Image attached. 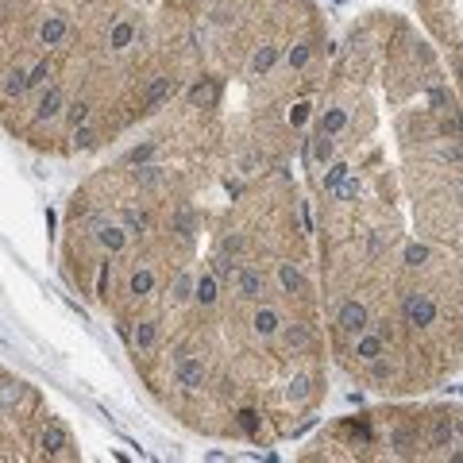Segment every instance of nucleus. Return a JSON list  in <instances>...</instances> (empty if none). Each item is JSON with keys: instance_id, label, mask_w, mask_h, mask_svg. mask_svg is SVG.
<instances>
[{"instance_id": "1", "label": "nucleus", "mask_w": 463, "mask_h": 463, "mask_svg": "<svg viewBox=\"0 0 463 463\" xmlns=\"http://www.w3.org/2000/svg\"><path fill=\"white\" fill-rule=\"evenodd\" d=\"M456 452V406H394L328 425L305 459H452Z\"/></svg>"}, {"instance_id": "2", "label": "nucleus", "mask_w": 463, "mask_h": 463, "mask_svg": "<svg viewBox=\"0 0 463 463\" xmlns=\"http://www.w3.org/2000/svg\"><path fill=\"white\" fill-rule=\"evenodd\" d=\"M50 409L31 382L0 367V459H43L39 440Z\"/></svg>"}, {"instance_id": "3", "label": "nucleus", "mask_w": 463, "mask_h": 463, "mask_svg": "<svg viewBox=\"0 0 463 463\" xmlns=\"http://www.w3.org/2000/svg\"><path fill=\"white\" fill-rule=\"evenodd\" d=\"M425 28L436 35L444 50H452V66L459 69V0H417Z\"/></svg>"}]
</instances>
